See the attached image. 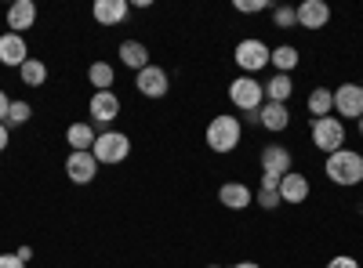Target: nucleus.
<instances>
[{
	"label": "nucleus",
	"mask_w": 363,
	"mask_h": 268,
	"mask_svg": "<svg viewBox=\"0 0 363 268\" xmlns=\"http://www.w3.org/2000/svg\"><path fill=\"white\" fill-rule=\"evenodd\" d=\"M327 177L335 185H359L363 182V156L356 148H338L327 156Z\"/></svg>",
	"instance_id": "f257e3e1"
},
{
	"label": "nucleus",
	"mask_w": 363,
	"mask_h": 268,
	"mask_svg": "<svg viewBox=\"0 0 363 268\" xmlns=\"http://www.w3.org/2000/svg\"><path fill=\"white\" fill-rule=\"evenodd\" d=\"M207 145H211V153H233V148L240 145V120L236 116H225V112H218L215 120L207 124Z\"/></svg>",
	"instance_id": "f03ea898"
},
{
	"label": "nucleus",
	"mask_w": 363,
	"mask_h": 268,
	"mask_svg": "<svg viewBox=\"0 0 363 268\" xmlns=\"http://www.w3.org/2000/svg\"><path fill=\"white\" fill-rule=\"evenodd\" d=\"M313 145L320 148V153H338V148H345V124L338 120V116H320V120H313Z\"/></svg>",
	"instance_id": "7ed1b4c3"
},
{
	"label": "nucleus",
	"mask_w": 363,
	"mask_h": 268,
	"mask_svg": "<svg viewBox=\"0 0 363 268\" xmlns=\"http://www.w3.org/2000/svg\"><path fill=\"white\" fill-rule=\"evenodd\" d=\"M229 102L244 112H258L265 105V87L255 80V76H236L229 83Z\"/></svg>",
	"instance_id": "20e7f679"
},
{
	"label": "nucleus",
	"mask_w": 363,
	"mask_h": 268,
	"mask_svg": "<svg viewBox=\"0 0 363 268\" xmlns=\"http://www.w3.org/2000/svg\"><path fill=\"white\" fill-rule=\"evenodd\" d=\"M91 153H95L99 163H124L131 156V138L120 134V131H102L95 138V148H91Z\"/></svg>",
	"instance_id": "39448f33"
},
{
	"label": "nucleus",
	"mask_w": 363,
	"mask_h": 268,
	"mask_svg": "<svg viewBox=\"0 0 363 268\" xmlns=\"http://www.w3.org/2000/svg\"><path fill=\"white\" fill-rule=\"evenodd\" d=\"M233 58H236V66L251 76V73H258V69H265V66H269V47H265L262 40L247 37V40H240V44H236Z\"/></svg>",
	"instance_id": "423d86ee"
},
{
	"label": "nucleus",
	"mask_w": 363,
	"mask_h": 268,
	"mask_svg": "<svg viewBox=\"0 0 363 268\" xmlns=\"http://www.w3.org/2000/svg\"><path fill=\"white\" fill-rule=\"evenodd\" d=\"M335 112L338 120H359L363 116V83H342L335 91Z\"/></svg>",
	"instance_id": "0eeeda50"
},
{
	"label": "nucleus",
	"mask_w": 363,
	"mask_h": 268,
	"mask_svg": "<svg viewBox=\"0 0 363 268\" xmlns=\"http://www.w3.org/2000/svg\"><path fill=\"white\" fill-rule=\"evenodd\" d=\"M99 167L102 163L95 160V153H69V160H66V174H69V182H77V185L95 182Z\"/></svg>",
	"instance_id": "6e6552de"
},
{
	"label": "nucleus",
	"mask_w": 363,
	"mask_h": 268,
	"mask_svg": "<svg viewBox=\"0 0 363 268\" xmlns=\"http://www.w3.org/2000/svg\"><path fill=\"white\" fill-rule=\"evenodd\" d=\"M135 87H138V95H145V98H164L167 95V73L160 66H145L135 76Z\"/></svg>",
	"instance_id": "1a4fd4ad"
},
{
	"label": "nucleus",
	"mask_w": 363,
	"mask_h": 268,
	"mask_svg": "<svg viewBox=\"0 0 363 268\" xmlns=\"http://www.w3.org/2000/svg\"><path fill=\"white\" fill-rule=\"evenodd\" d=\"M291 167H294L291 148H284V145H265V148H262V174L284 177V174H291Z\"/></svg>",
	"instance_id": "9d476101"
},
{
	"label": "nucleus",
	"mask_w": 363,
	"mask_h": 268,
	"mask_svg": "<svg viewBox=\"0 0 363 268\" xmlns=\"http://www.w3.org/2000/svg\"><path fill=\"white\" fill-rule=\"evenodd\" d=\"M37 25V4L33 0H15V4L8 8V33H26V29Z\"/></svg>",
	"instance_id": "9b49d317"
},
{
	"label": "nucleus",
	"mask_w": 363,
	"mask_h": 268,
	"mask_svg": "<svg viewBox=\"0 0 363 268\" xmlns=\"http://www.w3.org/2000/svg\"><path fill=\"white\" fill-rule=\"evenodd\" d=\"M91 15H95V22H102V25H120V22H128L131 4L128 0H95Z\"/></svg>",
	"instance_id": "f8f14e48"
},
{
	"label": "nucleus",
	"mask_w": 363,
	"mask_h": 268,
	"mask_svg": "<svg viewBox=\"0 0 363 268\" xmlns=\"http://www.w3.org/2000/svg\"><path fill=\"white\" fill-rule=\"evenodd\" d=\"M91 116H95V124H113L116 120V116H120V98L113 95V91H95V95H91Z\"/></svg>",
	"instance_id": "ddd939ff"
},
{
	"label": "nucleus",
	"mask_w": 363,
	"mask_h": 268,
	"mask_svg": "<svg viewBox=\"0 0 363 268\" xmlns=\"http://www.w3.org/2000/svg\"><path fill=\"white\" fill-rule=\"evenodd\" d=\"M327 22H330V8L323 4V0H301V4H298V25L323 29Z\"/></svg>",
	"instance_id": "4468645a"
},
{
	"label": "nucleus",
	"mask_w": 363,
	"mask_h": 268,
	"mask_svg": "<svg viewBox=\"0 0 363 268\" xmlns=\"http://www.w3.org/2000/svg\"><path fill=\"white\" fill-rule=\"evenodd\" d=\"M218 203L229 206V211H247V206L255 203V196H251V189L244 182H225L218 189Z\"/></svg>",
	"instance_id": "2eb2a0df"
},
{
	"label": "nucleus",
	"mask_w": 363,
	"mask_h": 268,
	"mask_svg": "<svg viewBox=\"0 0 363 268\" xmlns=\"http://www.w3.org/2000/svg\"><path fill=\"white\" fill-rule=\"evenodd\" d=\"M26 58H29V47H26V40L18 33H4V37H0V62L22 69Z\"/></svg>",
	"instance_id": "dca6fc26"
},
{
	"label": "nucleus",
	"mask_w": 363,
	"mask_h": 268,
	"mask_svg": "<svg viewBox=\"0 0 363 268\" xmlns=\"http://www.w3.org/2000/svg\"><path fill=\"white\" fill-rule=\"evenodd\" d=\"M258 124H262L265 131H272V134H280V131H287V124H291V112H287V105H280V102H265V105L258 109Z\"/></svg>",
	"instance_id": "f3484780"
},
{
	"label": "nucleus",
	"mask_w": 363,
	"mask_h": 268,
	"mask_svg": "<svg viewBox=\"0 0 363 268\" xmlns=\"http://www.w3.org/2000/svg\"><path fill=\"white\" fill-rule=\"evenodd\" d=\"M280 199L284 203H306L309 199V177L306 174H284L280 177Z\"/></svg>",
	"instance_id": "a211bd4d"
},
{
	"label": "nucleus",
	"mask_w": 363,
	"mask_h": 268,
	"mask_svg": "<svg viewBox=\"0 0 363 268\" xmlns=\"http://www.w3.org/2000/svg\"><path fill=\"white\" fill-rule=\"evenodd\" d=\"M95 127L91 124H69V131H66V141L73 145V153H91L95 148Z\"/></svg>",
	"instance_id": "6ab92c4d"
},
{
	"label": "nucleus",
	"mask_w": 363,
	"mask_h": 268,
	"mask_svg": "<svg viewBox=\"0 0 363 268\" xmlns=\"http://www.w3.org/2000/svg\"><path fill=\"white\" fill-rule=\"evenodd\" d=\"M120 58H124V66L135 69V73H142V69L149 66V51H145V44H138V40H124V44H120Z\"/></svg>",
	"instance_id": "aec40b11"
},
{
	"label": "nucleus",
	"mask_w": 363,
	"mask_h": 268,
	"mask_svg": "<svg viewBox=\"0 0 363 268\" xmlns=\"http://www.w3.org/2000/svg\"><path fill=\"white\" fill-rule=\"evenodd\" d=\"M265 87V102H280V105H287V98H291V91H294V83H291V76L287 73H277L269 83H262Z\"/></svg>",
	"instance_id": "412c9836"
},
{
	"label": "nucleus",
	"mask_w": 363,
	"mask_h": 268,
	"mask_svg": "<svg viewBox=\"0 0 363 268\" xmlns=\"http://www.w3.org/2000/svg\"><path fill=\"white\" fill-rule=\"evenodd\" d=\"M309 112H313V120H320V116H330V112H335V91L316 87V91L309 95Z\"/></svg>",
	"instance_id": "4be33fe9"
},
{
	"label": "nucleus",
	"mask_w": 363,
	"mask_h": 268,
	"mask_svg": "<svg viewBox=\"0 0 363 268\" xmlns=\"http://www.w3.org/2000/svg\"><path fill=\"white\" fill-rule=\"evenodd\" d=\"M18 76H22L26 87H40V83L48 80V66L40 62V58H26L22 69H18Z\"/></svg>",
	"instance_id": "5701e85b"
},
{
	"label": "nucleus",
	"mask_w": 363,
	"mask_h": 268,
	"mask_svg": "<svg viewBox=\"0 0 363 268\" xmlns=\"http://www.w3.org/2000/svg\"><path fill=\"white\" fill-rule=\"evenodd\" d=\"M269 62L277 66L280 73H291V69L298 66V47H291V44H280V47H272V51H269Z\"/></svg>",
	"instance_id": "b1692460"
},
{
	"label": "nucleus",
	"mask_w": 363,
	"mask_h": 268,
	"mask_svg": "<svg viewBox=\"0 0 363 268\" xmlns=\"http://www.w3.org/2000/svg\"><path fill=\"white\" fill-rule=\"evenodd\" d=\"M113 66L109 62H95L87 69V80H91V87H99V91H113Z\"/></svg>",
	"instance_id": "393cba45"
},
{
	"label": "nucleus",
	"mask_w": 363,
	"mask_h": 268,
	"mask_svg": "<svg viewBox=\"0 0 363 268\" xmlns=\"http://www.w3.org/2000/svg\"><path fill=\"white\" fill-rule=\"evenodd\" d=\"M29 116H33V105H29V102H11V109H8V127L29 124Z\"/></svg>",
	"instance_id": "a878e982"
},
{
	"label": "nucleus",
	"mask_w": 363,
	"mask_h": 268,
	"mask_svg": "<svg viewBox=\"0 0 363 268\" xmlns=\"http://www.w3.org/2000/svg\"><path fill=\"white\" fill-rule=\"evenodd\" d=\"M272 22H277V29L298 25V8H272Z\"/></svg>",
	"instance_id": "bb28decb"
},
{
	"label": "nucleus",
	"mask_w": 363,
	"mask_h": 268,
	"mask_svg": "<svg viewBox=\"0 0 363 268\" xmlns=\"http://www.w3.org/2000/svg\"><path fill=\"white\" fill-rule=\"evenodd\" d=\"M233 8H236L240 15H258V11L269 8V0H233Z\"/></svg>",
	"instance_id": "cd10ccee"
},
{
	"label": "nucleus",
	"mask_w": 363,
	"mask_h": 268,
	"mask_svg": "<svg viewBox=\"0 0 363 268\" xmlns=\"http://www.w3.org/2000/svg\"><path fill=\"white\" fill-rule=\"evenodd\" d=\"M255 203H258V206H265V211H272V206H280L284 199H280V192H272V189H258Z\"/></svg>",
	"instance_id": "c85d7f7f"
},
{
	"label": "nucleus",
	"mask_w": 363,
	"mask_h": 268,
	"mask_svg": "<svg viewBox=\"0 0 363 268\" xmlns=\"http://www.w3.org/2000/svg\"><path fill=\"white\" fill-rule=\"evenodd\" d=\"M327 268H359V261L349 257V254H338L335 261H327Z\"/></svg>",
	"instance_id": "c756f323"
},
{
	"label": "nucleus",
	"mask_w": 363,
	"mask_h": 268,
	"mask_svg": "<svg viewBox=\"0 0 363 268\" xmlns=\"http://www.w3.org/2000/svg\"><path fill=\"white\" fill-rule=\"evenodd\" d=\"M0 268H26V261H18V254H0Z\"/></svg>",
	"instance_id": "7c9ffc66"
},
{
	"label": "nucleus",
	"mask_w": 363,
	"mask_h": 268,
	"mask_svg": "<svg viewBox=\"0 0 363 268\" xmlns=\"http://www.w3.org/2000/svg\"><path fill=\"white\" fill-rule=\"evenodd\" d=\"M262 189H272V192H280V177H277V174H262Z\"/></svg>",
	"instance_id": "2f4dec72"
},
{
	"label": "nucleus",
	"mask_w": 363,
	"mask_h": 268,
	"mask_svg": "<svg viewBox=\"0 0 363 268\" xmlns=\"http://www.w3.org/2000/svg\"><path fill=\"white\" fill-rule=\"evenodd\" d=\"M8 109H11V98L0 91V124H8Z\"/></svg>",
	"instance_id": "473e14b6"
},
{
	"label": "nucleus",
	"mask_w": 363,
	"mask_h": 268,
	"mask_svg": "<svg viewBox=\"0 0 363 268\" xmlns=\"http://www.w3.org/2000/svg\"><path fill=\"white\" fill-rule=\"evenodd\" d=\"M8 148V124H0V153Z\"/></svg>",
	"instance_id": "72a5a7b5"
},
{
	"label": "nucleus",
	"mask_w": 363,
	"mask_h": 268,
	"mask_svg": "<svg viewBox=\"0 0 363 268\" xmlns=\"http://www.w3.org/2000/svg\"><path fill=\"white\" fill-rule=\"evenodd\" d=\"M233 268H262V264H255V261H236Z\"/></svg>",
	"instance_id": "f704fd0d"
},
{
	"label": "nucleus",
	"mask_w": 363,
	"mask_h": 268,
	"mask_svg": "<svg viewBox=\"0 0 363 268\" xmlns=\"http://www.w3.org/2000/svg\"><path fill=\"white\" fill-rule=\"evenodd\" d=\"M356 127H359V134H363V116H359V120H356Z\"/></svg>",
	"instance_id": "c9c22d12"
},
{
	"label": "nucleus",
	"mask_w": 363,
	"mask_h": 268,
	"mask_svg": "<svg viewBox=\"0 0 363 268\" xmlns=\"http://www.w3.org/2000/svg\"><path fill=\"white\" fill-rule=\"evenodd\" d=\"M211 268H222V264H211Z\"/></svg>",
	"instance_id": "e433bc0d"
}]
</instances>
